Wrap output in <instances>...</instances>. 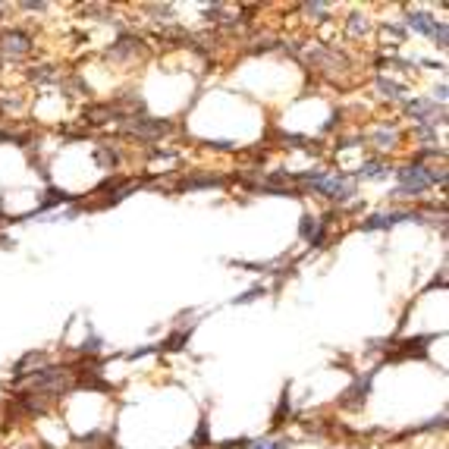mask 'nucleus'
Returning <instances> with one entry per match:
<instances>
[{
    "instance_id": "nucleus-18",
    "label": "nucleus",
    "mask_w": 449,
    "mask_h": 449,
    "mask_svg": "<svg viewBox=\"0 0 449 449\" xmlns=\"http://www.w3.org/2000/svg\"><path fill=\"white\" fill-rule=\"evenodd\" d=\"M98 161H101V167H113L116 154H113V151H107V148H101V151H98Z\"/></svg>"
},
{
    "instance_id": "nucleus-20",
    "label": "nucleus",
    "mask_w": 449,
    "mask_h": 449,
    "mask_svg": "<svg viewBox=\"0 0 449 449\" xmlns=\"http://www.w3.org/2000/svg\"><path fill=\"white\" fill-rule=\"evenodd\" d=\"M104 342H101V336H91L89 342H85V346H82V352H98V349H101Z\"/></svg>"
},
{
    "instance_id": "nucleus-8",
    "label": "nucleus",
    "mask_w": 449,
    "mask_h": 449,
    "mask_svg": "<svg viewBox=\"0 0 449 449\" xmlns=\"http://www.w3.org/2000/svg\"><path fill=\"white\" fill-rule=\"evenodd\" d=\"M223 179L220 176H211V173H192V176L179 179V189L183 192H192V189H208V185H220Z\"/></svg>"
},
{
    "instance_id": "nucleus-21",
    "label": "nucleus",
    "mask_w": 449,
    "mask_h": 449,
    "mask_svg": "<svg viewBox=\"0 0 449 449\" xmlns=\"http://www.w3.org/2000/svg\"><path fill=\"white\" fill-rule=\"evenodd\" d=\"M361 142H365V138H346V142H342V145H336V148H340V151H346V148H355V145H361Z\"/></svg>"
},
{
    "instance_id": "nucleus-12",
    "label": "nucleus",
    "mask_w": 449,
    "mask_h": 449,
    "mask_svg": "<svg viewBox=\"0 0 449 449\" xmlns=\"http://www.w3.org/2000/svg\"><path fill=\"white\" fill-rule=\"evenodd\" d=\"M346 32H349V38H358V35H365V32H367V19H365L361 13H349Z\"/></svg>"
},
{
    "instance_id": "nucleus-7",
    "label": "nucleus",
    "mask_w": 449,
    "mask_h": 449,
    "mask_svg": "<svg viewBox=\"0 0 449 449\" xmlns=\"http://www.w3.org/2000/svg\"><path fill=\"white\" fill-rule=\"evenodd\" d=\"M28 48H32V38H28L26 32H7L3 38H0V51H3V54H10V57L26 54Z\"/></svg>"
},
{
    "instance_id": "nucleus-2",
    "label": "nucleus",
    "mask_w": 449,
    "mask_h": 449,
    "mask_svg": "<svg viewBox=\"0 0 449 449\" xmlns=\"http://www.w3.org/2000/svg\"><path fill=\"white\" fill-rule=\"evenodd\" d=\"M299 183L320 192V195L336 198V201H349L355 195V179L340 176V173H302Z\"/></svg>"
},
{
    "instance_id": "nucleus-11",
    "label": "nucleus",
    "mask_w": 449,
    "mask_h": 449,
    "mask_svg": "<svg viewBox=\"0 0 449 449\" xmlns=\"http://www.w3.org/2000/svg\"><path fill=\"white\" fill-rule=\"evenodd\" d=\"M390 173H393V170H390L387 163H381V161H365V163H361V170H358V176L361 179H387Z\"/></svg>"
},
{
    "instance_id": "nucleus-16",
    "label": "nucleus",
    "mask_w": 449,
    "mask_h": 449,
    "mask_svg": "<svg viewBox=\"0 0 449 449\" xmlns=\"http://www.w3.org/2000/svg\"><path fill=\"white\" fill-rule=\"evenodd\" d=\"M248 449H289V443L286 440H280V443H271V440H258V443H252Z\"/></svg>"
},
{
    "instance_id": "nucleus-1",
    "label": "nucleus",
    "mask_w": 449,
    "mask_h": 449,
    "mask_svg": "<svg viewBox=\"0 0 449 449\" xmlns=\"http://www.w3.org/2000/svg\"><path fill=\"white\" fill-rule=\"evenodd\" d=\"M399 192L396 195H424L434 183H446V170H430L424 163H405L396 170Z\"/></svg>"
},
{
    "instance_id": "nucleus-14",
    "label": "nucleus",
    "mask_w": 449,
    "mask_h": 449,
    "mask_svg": "<svg viewBox=\"0 0 449 449\" xmlns=\"http://www.w3.org/2000/svg\"><path fill=\"white\" fill-rule=\"evenodd\" d=\"M267 289L264 286H255L252 293H245V295H236V299H232V305H248V302H255V299H261V295H264Z\"/></svg>"
},
{
    "instance_id": "nucleus-10",
    "label": "nucleus",
    "mask_w": 449,
    "mask_h": 449,
    "mask_svg": "<svg viewBox=\"0 0 449 449\" xmlns=\"http://www.w3.org/2000/svg\"><path fill=\"white\" fill-rule=\"evenodd\" d=\"M377 371V367H374ZM374 371L367 377H361V381H355L352 387H349V393L342 396V402H365V396H367V390H371V381H374Z\"/></svg>"
},
{
    "instance_id": "nucleus-5",
    "label": "nucleus",
    "mask_w": 449,
    "mask_h": 449,
    "mask_svg": "<svg viewBox=\"0 0 449 449\" xmlns=\"http://www.w3.org/2000/svg\"><path fill=\"white\" fill-rule=\"evenodd\" d=\"M405 113L412 116V120H418L421 126H437V120H446V110L443 107H437L434 101H405Z\"/></svg>"
},
{
    "instance_id": "nucleus-15",
    "label": "nucleus",
    "mask_w": 449,
    "mask_h": 449,
    "mask_svg": "<svg viewBox=\"0 0 449 449\" xmlns=\"http://www.w3.org/2000/svg\"><path fill=\"white\" fill-rule=\"evenodd\" d=\"M393 138H396V129H377V132H374V142L381 145V148L393 145Z\"/></svg>"
},
{
    "instance_id": "nucleus-4",
    "label": "nucleus",
    "mask_w": 449,
    "mask_h": 449,
    "mask_svg": "<svg viewBox=\"0 0 449 449\" xmlns=\"http://www.w3.org/2000/svg\"><path fill=\"white\" fill-rule=\"evenodd\" d=\"M396 223H421V214L415 211H383V214H371V217L361 223L365 232H374V230H390Z\"/></svg>"
},
{
    "instance_id": "nucleus-9",
    "label": "nucleus",
    "mask_w": 449,
    "mask_h": 449,
    "mask_svg": "<svg viewBox=\"0 0 449 449\" xmlns=\"http://www.w3.org/2000/svg\"><path fill=\"white\" fill-rule=\"evenodd\" d=\"M377 89H381V95L390 98V101H408L405 85H399V82L387 79V75H377Z\"/></svg>"
},
{
    "instance_id": "nucleus-3",
    "label": "nucleus",
    "mask_w": 449,
    "mask_h": 449,
    "mask_svg": "<svg viewBox=\"0 0 449 449\" xmlns=\"http://www.w3.org/2000/svg\"><path fill=\"white\" fill-rule=\"evenodd\" d=\"M405 26L415 28V32H424L430 41H437L440 48H446V26L434 19V13L428 10H408L405 13Z\"/></svg>"
},
{
    "instance_id": "nucleus-22",
    "label": "nucleus",
    "mask_w": 449,
    "mask_h": 449,
    "mask_svg": "<svg viewBox=\"0 0 449 449\" xmlns=\"http://www.w3.org/2000/svg\"><path fill=\"white\" fill-rule=\"evenodd\" d=\"M434 98H437V101H446V85H437V89H434Z\"/></svg>"
},
{
    "instance_id": "nucleus-19",
    "label": "nucleus",
    "mask_w": 449,
    "mask_h": 449,
    "mask_svg": "<svg viewBox=\"0 0 449 449\" xmlns=\"http://www.w3.org/2000/svg\"><path fill=\"white\" fill-rule=\"evenodd\" d=\"M283 418H289V393H283V402H280V408H277V424L283 421Z\"/></svg>"
},
{
    "instance_id": "nucleus-6",
    "label": "nucleus",
    "mask_w": 449,
    "mask_h": 449,
    "mask_svg": "<svg viewBox=\"0 0 449 449\" xmlns=\"http://www.w3.org/2000/svg\"><path fill=\"white\" fill-rule=\"evenodd\" d=\"M126 132L136 138H142V142H157L161 136H167L170 132V122H161V120H145V122H129L126 126Z\"/></svg>"
},
{
    "instance_id": "nucleus-17",
    "label": "nucleus",
    "mask_w": 449,
    "mask_h": 449,
    "mask_svg": "<svg viewBox=\"0 0 449 449\" xmlns=\"http://www.w3.org/2000/svg\"><path fill=\"white\" fill-rule=\"evenodd\" d=\"M302 10H305V13L308 16H318V19H324V10H327V3H305V7H302Z\"/></svg>"
},
{
    "instance_id": "nucleus-13",
    "label": "nucleus",
    "mask_w": 449,
    "mask_h": 449,
    "mask_svg": "<svg viewBox=\"0 0 449 449\" xmlns=\"http://www.w3.org/2000/svg\"><path fill=\"white\" fill-rule=\"evenodd\" d=\"M185 342H189V330H185V333H173L170 342H163V352H176V349H183Z\"/></svg>"
}]
</instances>
